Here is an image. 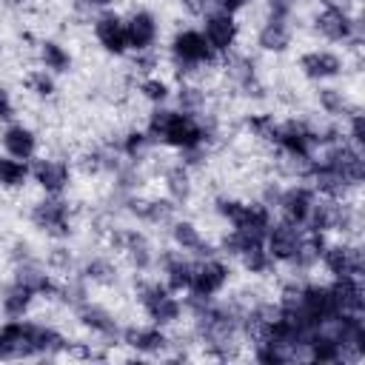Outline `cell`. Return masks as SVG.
Masks as SVG:
<instances>
[{"mask_svg":"<svg viewBox=\"0 0 365 365\" xmlns=\"http://www.w3.org/2000/svg\"><path fill=\"white\" fill-rule=\"evenodd\" d=\"M314 29L328 43H359L362 37L359 17H354L342 3H322V11L314 17Z\"/></svg>","mask_w":365,"mask_h":365,"instance_id":"6","label":"cell"},{"mask_svg":"<svg viewBox=\"0 0 365 365\" xmlns=\"http://www.w3.org/2000/svg\"><path fill=\"white\" fill-rule=\"evenodd\" d=\"M242 205H245V200H237V197H217V200H214V211H217V217H222L228 225H234V222L240 220Z\"/></svg>","mask_w":365,"mask_h":365,"instance_id":"41","label":"cell"},{"mask_svg":"<svg viewBox=\"0 0 365 365\" xmlns=\"http://www.w3.org/2000/svg\"><path fill=\"white\" fill-rule=\"evenodd\" d=\"M163 274V282L168 291L174 294H185L191 285V274H194V262L180 251V248H163L157 251V262H154Z\"/></svg>","mask_w":365,"mask_h":365,"instance_id":"16","label":"cell"},{"mask_svg":"<svg viewBox=\"0 0 365 365\" xmlns=\"http://www.w3.org/2000/svg\"><path fill=\"white\" fill-rule=\"evenodd\" d=\"M94 40L100 43V48L111 57H123L128 54V43H125V26H123V14H117L114 9H103L94 23H91Z\"/></svg>","mask_w":365,"mask_h":365,"instance_id":"14","label":"cell"},{"mask_svg":"<svg viewBox=\"0 0 365 365\" xmlns=\"http://www.w3.org/2000/svg\"><path fill=\"white\" fill-rule=\"evenodd\" d=\"M163 182H165V194H168V200H174L177 205L180 202H185L188 197H191V171H188V165L185 163H174V165H168L165 168V174H163Z\"/></svg>","mask_w":365,"mask_h":365,"instance_id":"28","label":"cell"},{"mask_svg":"<svg viewBox=\"0 0 365 365\" xmlns=\"http://www.w3.org/2000/svg\"><path fill=\"white\" fill-rule=\"evenodd\" d=\"M80 279L94 282V285H114L117 282V265L106 257H94L80 268Z\"/></svg>","mask_w":365,"mask_h":365,"instance_id":"33","label":"cell"},{"mask_svg":"<svg viewBox=\"0 0 365 365\" xmlns=\"http://www.w3.org/2000/svg\"><path fill=\"white\" fill-rule=\"evenodd\" d=\"M302 242H305V228L294 225L288 220H274L265 231V248H268L271 259L282 262V265H297V259L302 254Z\"/></svg>","mask_w":365,"mask_h":365,"instance_id":"9","label":"cell"},{"mask_svg":"<svg viewBox=\"0 0 365 365\" xmlns=\"http://www.w3.org/2000/svg\"><path fill=\"white\" fill-rule=\"evenodd\" d=\"M208 40V46L214 48L217 57H228L240 40V23L237 14H228L222 9H208L202 11V29H200Z\"/></svg>","mask_w":365,"mask_h":365,"instance_id":"10","label":"cell"},{"mask_svg":"<svg viewBox=\"0 0 365 365\" xmlns=\"http://www.w3.org/2000/svg\"><path fill=\"white\" fill-rule=\"evenodd\" d=\"M277 120L271 117V114H248L245 117V128L254 134V137H259V140H274V131H277Z\"/></svg>","mask_w":365,"mask_h":365,"instance_id":"39","label":"cell"},{"mask_svg":"<svg viewBox=\"0 0 365 365\" xmlns=\"http://www.w3.org/2000/svg\"><path fill=\"white\" fill-rule=\"evenodd\" d=\"M168 51H171L174 66H177L182 74L197 71V68H202V66H214V63L220 60V57L214 54V48L208 46L205 34H202L200 29H191V26L174 31V37H171V43H168Z\"/></svg>","mask_w":365,"mask_h":365,"instance_id":"3","label":"cell"},{"mask_svg":"<svg viewBox=\"0 0 365 365\" xmlns=\"http://www.w3.org/2000/svg\"><path fill=\"white\" fill-rule=\"evenodd\" d=\"M29 220L37 231H43L51 240H66L71 234V208L63 200V194H46L40 202L31 205Z\"/></svg>","mask_w":365,"mask_h":365,"instance_id":"7","label":"cell"},{"mask_svg":"<svg viewBox=\"0 0 365 365\" xmlns=\"http://www.w3.org/2000/svg\"><path fill=\"white\" fill-rule=\"evenodd\" d=\"M231 77H234L237 88L245 91V94H259L262 91V83L257 77L254 60H248V57H234L231 60Z\"/></svg>","mask_w":365,"mask_h":365,"instance_id":"32","label":"cell"},{"mask_svg":"<svg viewBox=\"0 0 365 365\" xmlns=\"http://www.w3.org/2000/svg\"><path fill=\"white\" fill-rule=\"evenodd\" d=\"M254 359L257 362H265V365H279V362H288V351H282L279 345L268 342V339H254Z\"/></svg>","mask_w":365,"mask_h":365,"instance_id":"38","label":"cell"},{"mask_svg":"<svg viewBox=\"0 0 365 365\" xmlns=\"http://www.w3.org/2000/svg\"><path fill=\"white\" fill-rule=\"evenodd\" d=\"M177 103H180V108H182V111L200 114V111L205 108V91H202V88H197V86L182 83V86H180V91H177Z\"/></svg>","mask_w":365,"mask_h":365,"instance_id":"37","label":"cell"},{"mask_svg":"<svg viewBox=\"0 0 365 365\" xmlns=\"http://www.w3.org/2000/svg\"><path fill=\"white\" fill-rule=\"evenodd\" d=\"M74 314H77L80 325H83V328H88L91 334H97V336H106V339H114V336H120V325H117L114 314H111L108 308H103V305L91 302L88 297H86L83 302H77V305H74Z\"/></svg>","mask_w":365,"mask_h":365,"instance_id":"20","label":"cell"},{"mask_svg":"<svg viewBox=\"0 0 365 365\" xmlns=\"http://www.w3.org/2000/svg\"><path fill=\"white\" fill-rule=\"evenodd\" d=\"M174 200H157V197H128V211L143 222H171L174 220Z\"/></svg>","mask_w":365,"mask_h":365,"instance_id":"25","label":"cell"},{"mask_svg":"<svg viewBox=\"0 0 365 365\" xmlns=\"http://www.w3.org/2000/svg\"><path fill=\"white\" fill-rule=\"evenodd\" d=\"M319 262L331 274V279H336V277H362V271H365L362 251H359V245H351V242H325V248L319 254Z\"/></svg>","mask_w":365,"mask_h":365,"instance_id":"11","label":"cell"},{"mask_svg":"<svg viewBox=\"0 0 365 365\" xmlns=\"http://www.w3.org/2000/svg\"><path fill=\"white\" fill-rule=\"evenodd\" d=\"M317 103H319V108L328 114V117H348L356 106H351V100L345 97V91H339V88H334V86H322L319 91H317Z\"/></svg>","mask_w":365,"mask_h":365,"instance_id":"31","label":"cell"},{"mask_svg":"<svg viewBox=\"0 0 365 365\" xmlns=\"http://www.w3.org/2000/svg\"><path fill=\"white\" fill-rule=\"evenodd\" d=\"M237 259H240V262H242V268H245L248 274H254V277H265V274H271V268L277 265V262L271 259V254H268L265 242L245 248V251H242Z\"/></svg>","mask_w":365,"mask_h":365,"instance_id":"34","label":"cell"},{"mask_svg":"<svg viewBox=\"0 0 365 365\" xmlns=\"http://www.w3.org/2000/svg\"><path fill=\"white\" fill-rule=\"evenodd\" d=\"M23 83H26V88H29L34 97H40V100H48V97H54V91H57V80H54V74L46 71L43 66L34 68V71H29Z\"/></svg>","mask_w":365,"mask_h":365,"instance_id":"36","label":"cell"},{"mask_svg":"<svg viewBox=\"0 0 365 365\" xmlns=\"http://www.w3.org/2000/svg\"><path fill=\"white\" fill-rule=\"evenodd\" d=\"M0 143H3V154L9 157L26 160V163L37 157V134L23 123H9L0 134Z\"/></svg>","mask_w":365,"mask_h":365,"instance_id":"22","label":"cell"},{"mask_svg":"<svg viewBox=\"0 0 365 365\" xmlns=\"http://www.w3.org/2000/svg\"><path fill=\"white\" fill-rule=\"evenodd\" d=\"M345 140L351 145H356L359 151L365 148V114L359 108H354L348 117H345Z\"/></svg>","mask_w":365,"mask_h":365,"instance_id":"40","label":"cell"},{"mask_svg":"<svg viewBox=\"0 0 365 365\" xmlns=\"http://www.w3.org/2000/svg\"><path fill=\"white\" fill-rule=\"evenodd\" d=\"M271 143H274L288 160L299 163L302 171H305V165L317 157V148H319V143H317V128L308 125V123H302V120L279 123Z\"/></svg>","mask_w":365,"mask_h":365,"instance_id":"5","label":"cell"},{"mask_svg":"<svg viewBox=\"0 0 365 365\" xmlns=\"http://www.w3.org/2000/svg\"><path fill=\"white\" fill-rule=\"evenodd\" d=\"M145 134L151 137V143L177 148L180 154L205 148V143H208V128L200 120V114H191L182 108H168V106H154V111L148 114V123H145Z\"/></svg>","mask_w":365,"mask_h":365,"instance_id":"2","label":"cell"},{"mask_svg":"<svg viewBox=\"0 0 365 365\" xmlns=\"http://www.w3.org/2000/svg\"><path fill=\"white\" fill-rule=\"evenodd\" d=\"M137 299H140V308L145 311V317L154 325H160V328H168V325H174V322L182 319V311L185 308H182L180 294L168 291L165 282H160V279L143 282L137 288Z\"/></svg>","mask_w":365,"mask_h":365,"instance_id":"4","label":"cell"},{"mask_svg":"<svg viewBox=\"0 0 365 365\" xmlns=\"http://www.w3.org/2000/svg\"><path fill=\"white\" fill-rule=\"evenodd\" d=\"M294 43V26L288 17H265V23L257 31V46L271 54L288 51Z\"/></svg>","mask_w":365,"mask_h":365,"instance_id":"21","label":"cell"},{"mask_svg":"<svg viewBox=\"0 0 365 365\" xmlns=\"http://www.w3.org/2000/svg\"><path fill=\"white\" fill-rule=\"evenodd\" d=\"M66 336L43 322L6 319L0 325V359H31V356H54L66 351Z\"/></svg>","mask_w":365,"mask_h":365,"instance_id":"1","label":"cell"},{"mask_svg":"<svg viewBox=\"0 0 365 365\" xmlns=\"http://www.w3.org/2000/svg\"><path fill=\"white\" fill-rule=\"evenodd\" d=\"M37 54H40V66H43L46 71H51L54 77H57V74H68L71 66H74L71 51H68L60 40H40Z\"/></svg>","mask_w":365,"mask_h":365,"instance_id":"27","label":"cell"},{"mask_svg":"<svg viewBox=\"0 0 365 365\" xmlns=\"http://www.w3.org/2000/svg\"><path fill=\"white\" fill-rule=\"evenodd\" d=\"M123 26H125L128 51H134V54L151 51L157 46V40H160V23H157L154 11H148V9L131 11L128 17H123Z\"/></svg>","mask_w":365,"mask_h":365,"instance_id":"13","label":"cell"},{"mask_svg":"<svg viewBox=\"0 0 365 365\" xmlns=\"http://www.w3.org/2000/svg\"><path fill=\"white\" fill-rule=\"evenodd\" d=\"M29 180H31V171H29V163H26V160L0 154V188L17 191V188H23Z\"/></svg>","mask_w":365,"mask_h":365,"instance_id":"30","label":"cell"},{"mask_svg":"<svg viewBox=\"0 0 365 365\" xmlns=\"http://www.w3.org/2000/svg\"><path fill=\"white\" fill-rule=\"evenodd\" d=\"M168 234H171V242L174 248H180L182 254H197V257H208L214 254V248L208 245V240L202 237V231L191 222V220H171L168 222Z\"/></svg>","mask_w":365,"mask_h":365,"instance_id":"23","label":"cell"},{"mask_svg":"<svg viewBox=\"0 0 365 365\" xmlns=\"http://www.w3.org/2000/svg\"><path fill=\"white\" fill-rule=\"evenodd\" d=\"M83 9H94V11H103V9H111L114 0H77Z\"/></svg>","mask_w":365,"mask_h":365,"instance_id":"44","label":"cell"},{"mask_svg":"<svg viewBox=\"0 0 365 365\" xmlns=\"http://www.w3.org/2000/svg\"><path fill=\"white\" fill-rule=\"evenodd\" d=\"M34 299H37V294H34L31 288H26L23 282L11 279V285H9V288L3 291V297H0L3 317H6V319H20V317H26Z\"/></svg>","mask_w":365,"mask_h":365,"instance_id":"26","label":"cell"},{"mask_svg":"<svg viewBox=\"0 0 365 365\" xmlns=\"http://www.w3.org/2000/svg\"><path fill=\"white\" fill-rule=\"evenodd\" d=\"M334 302L339 308V314H362L365 311V288H362V277H336L328 282Z\"/></svg>","mask_w":365,"mask_h":365,"instance_id":"24","label":"cell"},{"mask_svg":"<svg viewBox=\"0 0 365 365\" xmlns=\"http://www.w3.org/2000/svg\"><path fill=\"white\" fill-rule=\"evenodd\" d=\"M120 339L131 351H137L143 356H163L168 351V345H171L165 328H160L154 322H148V325H125V328H120Z\"/></svg>","mask_w":365,"mask_h":365,"instance_id":"18","label":"cell"},{"mask_svg":"<svg viewBox=\"0 0 365 365\" xmlns=\"http://www.w3.org/2000/svg\"><path fill=\"white\" fill-rule=\"evenodd\" d=\"M137 91H140V97L148 100L151 106H165V103L171 100V86H168V80H163L160 74H145V77L140 80Z\"/></svg>","mask_w":365,"mask_h":365,"instance_id":"35","label":"cell"},{"mask_svg":"<svg viewBox=\"0 0 365 365\" xmlns=\"http://www.w3.org/2000/svg\"><path fill=\"white\" fill-rule=\"evenodd\" d=\"M111 245H114L117 251H123V254L128 257V262H131L137 271H148V268H154V262H157V248H154L151 240H148L143 231H137V228H117V231H111Z\"/></svg>","mask_w":365,"mask_h":365,"instance_id":"12","label":"cell"},{"mask_svg":"<svg viewBox=\"0 0 365 365\" xmlns=\"http://www.w3.org/2000/svg\"><path fill=\"white\" fill-rule=\"evenodd\" d=\"M185 9H191V11H205V6H214V0H180Z\"/></svg>","mask_w":365,"mask_h":365,"instance_id":"45","label":"cell"},{"mask_svg":"<svg viewBox=\"0 0 365 365\" xmlns=\"http://www.w3.org/2000/svg\"><path fill=\"white\" fill-rule=\"evenodd\" d=\"M151 137L145 134V128H131L125 131V137H120V145H117V154L125 160V163H143V157L151 151Z\"/></svg>","mask_w":365,"mask_h":365,"instance_id":"29","label":"cell"},{"mask_svg":"<svg viewBox=\"0 0 365 365\" xmlns=\"http://www.w3.org/2000/svg\"><path fill=\"white\" fill-rule=\"evenodd\" d=\"M265 6H268V17H288L291 20L297 0H265Z\"/></svg>","mask_w":365,"mask_h":365,"instance_id":"42","label":"cell"},{"mask_svg":"<svg viewBox=\"0 0 365 365\" xmlns=\"http://www.w3.org/2000/svg\"><path fill=\"white\" fill-rule=\"evenodd\" d=\"M11 114H14V103H11L9 91L0 88V120H11Z\"/></svg>","mask_w":365,"mask_h":365,"instance_id":"43","label":"cell"},{"mask_svg":"<svg viewBox=\"0 0 365 365\" xmlns=\"http://www.w3.org/2000/svg\"><path fill=\"white\" fill-rule=\"evenodd\" d=\"M317 191L308 185V182H294L288 188H279V197H277V208L282 211V220L294 222V225H305L308 217H311V208L317 202Z\"/></svg>","mask_w":365,"mask_h":365,"instance_id":"15","label":"cell"},{"mask_svg":"<svg viewBox=\"0 0 365 365\" xmlns=\"http://www.w3.org/2000/svg\"><path fill=\"white\" fill-rule=\"evenodd\" d=\"M31 180L46 191V194H63L71 182V165L57 157H34L29 160Z\"/></svg>","mask_w":365,"mask_h":365,"instance_id":"19","label":"cell"},{"mask_svg":"<svg viewBox=\"0 0 365 365\" xmlns=\"http://www.w3.org/2000/svg\"><path fill=\"white\" fill-rule=\"evenodd\" d=\"M231 282V265L214 254L202 257L200 262H194V274H191V285H188V297L197 299H214L225 291V285Z\"/></svg>","mask_w":365,"mask_h":365,"instance_id":"8","label":"cell"},{"mask_svg":"<svg viewBox=\"0 0 365 365\" xmlns=\"http://www.w3.org/2000/svg\"><path fill=\"white\" fill-rule=\"evenodd\" d=\"M17 3H26V0H17Z\"/></svg>","mask_w":365,"mask_h":365,"instance_id":"46","label":"cell"},{"mask_svg":"<svg viewBox=\"0 0 365 365\" xmlns=\"http://www.w3.org/2000/svg\"><path fill=\"white\" fill-rule=\"evenodd\" d=\"M302 77L314 80V83H328V80H336L342 71H345V60L342 54L331 51V48H311L305 54H299L297 60Z\"/></svg>","mask_w":365,"mask_h":365,"instance_id":"17","label":"cell"}]
</instances>
